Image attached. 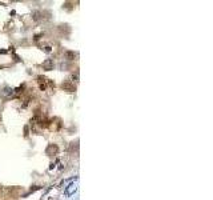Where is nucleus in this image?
I'll use <instances>...</instances> for the list:
<instances>
[{"label": "nucleus", "mask_w": 213, "mask_h": 200, "mask_svg": "<svg viewBox=\"0 0 213 200\" xmlns=\"http://www.w3.org/2000/svg\"><path fill=\"white\" fill-rule=\"evenodd\" d=\"M61 88H63L64 91H67V92H75V91H76V85H75V83L71 81V80H65V81H63Z\"/></svg>", "instance_id": "1"}, {"label": "nucleus", "mask_w": 213, "mask_h": 200, "mask_svg": "<svg viewBox=\"0 0 213 200\" xmlns=\"http://www.w3.org/2000/svg\"><path fill=\"white\" fill-rule=\"evenodd\" d=\"M57 152H59V147L56 146V144H48L47 150H45V153H47V155H56Z\"/></svg>", "instance_id": "2"}, {"label": "nucleus", "mask_w": 213, "mask_h": 200, "mask_svg": "<svg viewBox=\"0 0 213 200\" xmlns=\"http://www.w3.org/2000/svg\"><path fill=\"white\" fill-rule=\"evenodd\" d=\"M38 83H39V88L41 91H45L48 84V79H45L44 76H38Z\"/></svg>", "instance_id": "3"}, {"label": "nucleus", "mask_w": 213, "mask_h": 200, "mask_svg": "<svg viewBox=\"0 0 213 200\" xmlns=\"http://www.w3.org/2000/svg\"><path fill=\"white\" fill-rule=\"evenodd\" d=\"M43 68L47 69V71H51V69L53 68V60L52 59H47L43 62Z\"/></svg>", "instance_id": "4"}, {"label": "nucleus", "mask_w": 213, "mask_h": 200, "mask_svg": "<svg viewBox=\"0 0 213 200\" xmlns=\"http://www.w3.org/2000/svg\"><path fill=\"white\" fill-rule=\"evenodd\" d=\"M12 94H13V90H11V88H4L3 95H6V96H12Z\"/></svg>", "instance_id": "5"}, {"label": "nucleus", "mask_w": 213, "mask_h": 200, "mask_svg": "<svg viewBox=\"0 0 213 200\" xmlns=\"http://www.w3.org/2000/svg\"><path fill=\"white\" fill-rule=\"evenodd\" d=\"M65 56H67L69 60H73V59H75V56H76V53H75V52H71V51H69V52H67V53H65Z\"/></svg>", "instance_id": "6"}, {"label": "nucleus", "mask_w": 213, "mask_h": 200, "mask_svg": "<svg viewBox=\"0 0 213 200\" xmlns=\"http://www.w3.org/2000/svg\"><path fill=\"white\" fill-rule=\"evenodd\" d=\"M71 79H72V80H75V81H77V80H79V73H77V72H76V73H72Z\"/></svg>", "instance_id": "7"}, {"label": "nucleus", "mask_w": 213, "mask_h": 200, "mask_svg": "<svg viewBox=\"0 0 213 200\" xmlns=\"http://www.w3.org/2000/svg\"><path fill=\"white\" fill-rule=\"evenodd\" d=\"M44 51H45V52H51V47H49V45H47V47H44Z\"/></svg>", "instance_id": "8"}, {"label": "nucleus", "mask_w": 213, "mask_h": 200, "mask_svg": "<svg viewBox=\"0 0 213 200\" xmlns=\"http://www.w3.org/2000/svg\"><path fill=\"white\" fill-rule=\"evenodd\" d=\"M24 132H25V133H24L25 136H28V127H25V128H24Z\"/></svg>", "instance_id": "9"}, {"label": "nucleus", "mask_w": 213, "mask_h": 200, "mask_svg": "<svg viewBox=\"0 0 213 200\" xmlns=\"http://www.w3.org/2000/svg\"><path fill=\"white\" fill-rule=\"evenodd\" d=\"M0 122H2V116H0Z\"/></svg>", "instance_id": "10"}]
</instances>
